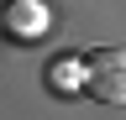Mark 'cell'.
Instances as JSON below:
<instances>
[{
  "label": "cell",
  "instance_id": "obj_1",
  "mask_svg": "<svg viewBox=\"0 0 126 120\" xmlns=\"http://www.w3.org/2000/svg\"><path fill=\"white\" fill-rule=\"evenodd\" d=\"M79 89L100 104H126V47H94L79 57Z\"/></svg>",
  "mask_w": 126,
  "mask_h": 120
}]
</instances>
